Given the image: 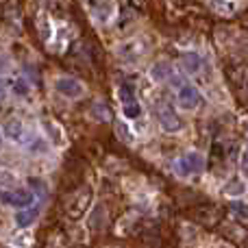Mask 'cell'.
<instances>
[{
  "label": "cell",
  "mask_w": 248,
  "mask_h": 248,
  "mask_svg": "<svg viewBox=\"0 0 248 248\" xmlns=\"http://www.w3.org/2000/svg\"><path fill=\"white\" fill-rule=\"evenodd\" d=\"M202 168H205V159H202V155H198V153H187L174 161V170H176V174H181V176L196 174V172H201Z\"/></svg>",
  "instance_id": "6da1fadb"
},
{
  "label": "cell",
  "mask_w": 248,
  "mask_h": 248,
  "mask_svg": "<svg viewBox=\"0 0 248 248\" xmlns=\"http://www.w3.org/2000/svg\"><path fill=\"white\" fill-rule=\"evenodd\" d=\"M157 120H159V124H161L163 131H168V133H176V131H181V128H183V120H181L179 113H176L168 103L159 105Z\"/></svg>",
  "instance_id": "7a4b0ae2"
},
{
  "label": "cell",
  "mask_w": 248,
  "mask_h": 248,
  "mask_svg": "<svg viewBox=\"0 0 248 248\" xmlns=\"http://www.w3.org/2000/svg\"><path fill=\"white\" fill-rule=\"evenodd\" d=\"M0 201L4 205L11 207H20V209H29L35 202V194L31 189H16V192H2L0 194Z\"/></svg>",
  "instance_id": "3957f363"
},
{
  "label": "cell",
  "mask_w": 248,
  "mask_h": 248,
  "mask_svg": "<svg viewBox=\"0 0 248 248\" xmlns=\"http://www.w3.org/2000/svg\"><path fill=\"white\" fill-rule=\"evenodd\" d=\"M55 90L59 92L61 96H65V98H78V96H83L85 87L81 85V81H77V78H72V77H61V78H57Z\"/></svg>",
  "instance_id": "277c9868"
},
{
  "label": "cell",
  "mask_w": 248,
  "mask_h": 248,
  "mask_svg": "<svg viewBox=\"0 0 248 248\" xmlns=\"http://www.w3.org/2000/svg\"><path fill=\"white\" fill-rule=\"evenodd\" d=\"M179 105L183 109H187V111H192V109H196L198 105L202 103V96H201V92L196 90L194 85H183L179 90Z\"/></svg>",
  "instance_id": "5b68a950"
},
{
  "label": "cell",
  "mask_w": 248,
  "mask_h": 248,
  "mask_svg": "<svg viewBox=\"0 0 248 248\" xmlns=\"http://www.w3.org/2000/svg\"><path fill=\"white\" fill-rule=\"evenodd\" d=\"M181 65H183V70L187 74H196L202 65V59L196 55V52H187V55L181 57Z\"/></svg>",
  "instance_id": "8992f818"
},
{
  "label": "cell",
  "mask_w": 248,
  "mask_h": 248,
  "mask_svg": "<svg viewBox=\"0 0 248 248\" xmlns=\"http://www.w3.org/2000/svg\"><path fill=\"white\" fill-rule=\"evenodd\" d=\"M39 216V207H29V209L17 211L16 216V224L17 227H31L35 222V218Z\"/></svg>",
  "instance_id": "52a82bcc"
},
{
  "label": "cell",
  "mask_w": 248,
  "mask_h": 248,
  "mask_svg": "<svg viewBox=\"0 0 248 248\" xmlns=\"http://www.w3.org/2000/svg\"><path fill=\"white\" fill-rule=\"evenodd\" d=\"M170 74H172V65L166 63V61L155 63L153 70H150V77H153L155 81H166V78H170Z\"/></svg>",
  "instance_id": "ba28073f"
},
{
  "label": "cell",
  "mask_w": 248,
  "mask_h": 248,
  "mask_svg": "<svg viewBox=\"0 0 248 248\" xmlns=\"http://www.w3.org/2000/svg\"><path fill=\"white\" fill-rule=\"evenodd\" d=\"M4 133H7L9 140H20L22 133H24V124H22L20 120H9L7 124H4Z\"/></svg>",
  "instance_id": "9c48e42d"
},
{
  "label": "cell",
  "mask_w": 248,
  "mask_h": 248,
  "mask_svg": "<svg viewBox=\"0 0 248 248\" xmlns=\"http://www.w3.org/2000/svg\"><path fill=\"white\" fill-rule=\"evenodd\" d=\"M118 94H120V100H122L124 105H128V103H137V100H135V87L128 85V83H124V85H120Z\"/></svg>",
  "instance_id": "30bf717a"
},
{
  "label": "cell",
  "mask_w": 248,
  "mask_h": 248,
  "mask_svg": "<svg viewBox=\"0 0 248 248\" xmlns=\"http://www.w3.org/2000/svg\"><path fill=\"white\" fill-rule=\"evenodd\" d=\"M92 116H94L96 120H100V122H107L109 116H111V111H109V107L105 103H96L94 107H92Z\"/></svg>",
  "instance_id": "8fae6325"
},
{
  "label": "cell",
  "mask_w": 248,
  "mask_h": 248,
  "mask_svg": "<svg viewBox=\"0 0 248 248\" xmlns=\"http://www.w3.org/2000/svg\"><path fill=\"white\" fill-rule=\"evenodd\" d=\"M244 183H242L240 179H231L229 181V185L224 187V194H229V196H242L244 194Z\"/></svg>",
  "instance_id": "7c38bea8"
},
{
  "label": "cell",
  "mask_w": 248,
  "mask_h": 248,
  "mask_svg": "<svg viewBox=\"0 0 248 248\" xmlns=\"http://www.w3.org/2000/svg\"><path fill=\"white\" fill-rule=\"evenodd\" d=\"M122 113H124V118H126V120H137V118L141 116L140 103H128V105H124V107H122Z\"/></svg>",
  "instance_id": "4fadbf2b"
},
{
  "label": "cell",
  "mask_w": 248,
  "mask_h": 248,
  "mask_svg": "<svg viewBox=\"0 0 248 248\" xmlns=\"http://www.w3.org/2000/svg\"><path fill=\"white\" fill-rule=\"evenodd\" d=\"M231 211L237 216V218L248 220V205H246V202H242V201H233V202H231Z\"/></svg>",
  "instance_id": "5bb4252c"
},
{
  "label": "cell",
  "mask_w": 248,
  "mask_h": 248,
  "mask_svg": "<svg viewBox=\"0 0 248 248\" xmlns=\"http://www.w3.org/2000/svg\"><path fill=\"white\" fill-rule=\"evenodd\" d=\"M13 92L17 96H26L31 92V85L26 83V78H17V81H13Z\"/></svg>",
  "instance_id": "9a60e30c"
},
{
  "label": "cell",
  "mask_w": 248,
  "mask_h": 248,
  "mask_svg": "<svg viewBox=\"0 0 248 248\" xmlns=\"http://www.w3.org/2000/svg\"><path fill=\"white\" fill-rule=\"evenodd\" d=\"M242 170L248 176V150H244V155H242Z\"/></svg>",
  "instance_id": "2e32d148"
},
{
  "label": "cell",
  "mask_w": 248,
  "mask_h": 248,
  "mask_svg": "<svg viewBox=\"0 0 248 248\" xmlns=\"http://www.w3.org/2000/svg\"><path fill=\"white\" fill-rule=\"evenodd\" d=\"M7 96V81L4 78H0V100Z\"/></svg>",
  "instance_id": "e0dca14e"
},
{
  "label": "cell",
  "mask_w": 248,
  "mask_h": 248,
  "mask_svg": "<svg viewBox=\"0 0 248 248\" xmlns=\"http://www.w3.org/2000/svg\"><path fill=\"white\" fill-rule=\"evenodd\" d=\"M0 144H2V135H0Z\"/></svg>",
  "instance_id": "ac0fdd59"
}]
</instances>
